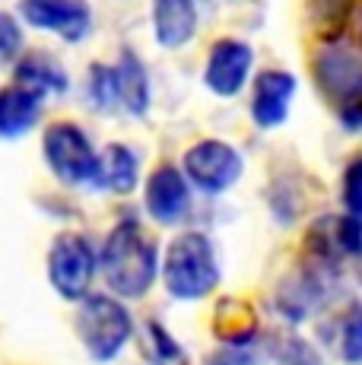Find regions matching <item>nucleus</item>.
<instances>
[{
  "label": "nucleus",
  "mask_w": 362,
  "mask_h": 365,
  "mask_svg": "<svg viewBox=\"0 0 362 365\" xmlns=\"http://www.w3.org/2000/svg\"><path fill=\"white\" fill-rule=\"evenodd\" d=\"M108 289L121 299H140L159 273V251L137 220H121L105 238L102 257H95Z\"/></svg>",
  "instance_id": "1"
},
{
  "label": "nucleus",
  "mask_w": 362,
  "mask_h": 365,
  "mask_svg": "<svg viewBox=\"0 0 362 365\" xmlns=\"http://www.w3.org/2000/svg\"><path fill=\"white\" fill-rule=\"evenodd\" d=\"M162 283L172 299L197 302L210 296L219 283V264L204 232H181L169 245L162 261Z\"/></svg>",
  "instance_id": "2"
},
{
  "label": "nucleus",
  "mask_w": 362,
  "mask_h": 365,
  "mask_svg": "<svg viewBox=\"0 0 362 365\" xmlns=\"http://www.w3.org/2000/svg\"><path fill=\"white\" fill-rule=\"evenodd\" d=\"M134 334V321H130L128 308L118 299L108 296H83L80 312H76V336H80L83 349L93 356L95 362L115 359L124 349V343Z\"/></svg>",
  "instance_id": "3"
},
{
  "label": "nucleus",
  "mask_w": 362,
  "mask_h": 365,
  "mask_svg": "<svg viewBox=\"0 0 362 365\" xmlns=\"http://www.w3.org/2000/svg\"><path fill=\"white\" fill-rule=\"evenodd\" d=\"M45 163L64 185H89L95 172V150L89 143L86 130L73 121H54L41 137Z\"/></svg>",
  "instance_id": "4"
},
{
  "label": "nucleus",
  "mask_w": 362,
  "mask_h": 365,
  "mask_svg": "<svg viewBox=\"0 0 362 365\" xmlns=\"http://www.w3.org/2000/svg\"><path fill=\"white\" fill-rule=\"evenodd\" d=\"M95 277V251L86 235L61 232L48 251V279L61 299L80 302L89 292Z\"/></svg>",
  "instance_id": "5"
},
{
  "label": "nucleus",
  "mask_w": 362,
  "mask_h": 365,
  "mask_svg": "<svg viewBox=\"0 0 362 365\" xmlns=\"http://www.w3.org/2000/svg\"><path fill=\"white\" fill-rule=\"evenodd\" d=\"M185 178L204 194H222L242 178L245 159L226 140H197L181 159Z\"/></svg>",
  "instance_id": "6"
},
{
  "label": "nucleus",
  "mask_w": 362,
  "mask_h": 365,
  "mask_svg": "<svg viewBox=\"0 0 362 365\" xmlns=\"http://www.w3.org/2000/svg\"><path fill=\"white\" fill-rule=\"evenodd\" d=\"M19 16L32 29L51 32L58 38L83 41L93 29V6L89 0H19Z\"/></svg>",
  "instance_id": "7"
},
{
  "label": "nucleus",
  "mask_w": 362,
  "mask_h": 365,
  "mask_svg": "<svg viewBox=\"0 0 362 365\" xmlns=\"http://www.w3.org/2000/svg\"><path fill=\"white\" fill-rule=\"evenodd\" d=\"M254 51L242 38H217L207 54L204 86L219 99H235L252 76Z\"/></svg>",
  "instance_id": "8"
},
{
  "label": "nucleus",
  "mask_w": 362,
  "mask_h": 365,
  "mask_svg": "<svg viewBox=\"0 0 362 365\" xmlns=\"http://www.w3.org/2000/svg\"><path fill=\"white\" fill-rule=\"evenodd\" d=\"M315 73L318 83L327 96L346 102H359V86H362V61L359 51L346 41H324L321 51L315 54Z\"/></svg>",
  "instance_id": "9"
},
{
  "label": "nucleus",
  "mask_w": 362,
  "mask_h": 365,
  "mask_svg": "<svg viewBox=\"0 0 362 365\" xmlns=\"http://www.w3.org/2000/svg\"><path fill=\"white\" fill-rule=\"evenodd\" d=\"M146 213L159 222V226H175L181 216L191 207V187H187V178L178 172L175 165H156L152 175L146 178Z\"/></svg>",
  "instance_id": "10"
},
{
  "label": "nucleus",
  "mask_w": 362,
  "mask_h": 365,
  "mask_svg": "<svg viewBox=\"0 0 362 365\" xmlns=\"http://www.w3.org/2000/svg\"><path fill=\"white\" fill-rule=\"evenodd\" d=\"M299 80L289 70H261L252 86V118L257 128H280L289 118V105Z\"/></svg>",
  "instance_id": "11"
},
{
  "label": "nucleus",
  "mask_w": 362,
  "mask_h": 365,
  "mask_svg": "<svg viewBox=\"0 0 362 365\" xmlns=\"http://www.w3.org/2000/svg\"><path fill=\"white\" fill-rule=\"evenodd\" d=\"M197 4L194 0H152V35L162 48L175 51L197 35Z\"/></svg>",
  "instance_id": "12"
},
{
  "label": "nucleus",
  "mask_w": 362,
  "mask_h": 365,
  "mask_svg": "<svg viewBox=\"0 0 362 365\" xmlns=\"http://www.w3.org/2000/svg\"><path fill=\"white\" fill-rule=\"evenodd\" d=\"M41 105L45 96L19 83L0 89V140H16L29 133L41 118Z\"/></svg>",
  "instance_id": "13"
},
{
  "label": "nucleus",
  "mask_w": 362,
  "mask_h": 365,
  "mask_svg": "<svg viewBox=\"0 0 362 365\" xmlns=\"http://www.w3.org/2000/svg\"><path fill=\"white\" fill-rule=\"evenodd\" d=\"M89 185L102 191L130 194L137 187V156L124 143H108L102 153H95V172Z\"/></svg>",
  "instance_id": "14"
},
{
  "label": "nucleus",
  "mask_w": 362,
  "mask_h": 365,
  "mask_svg": "<svg viewBox=\"0 0 362 365\" xmlns=\"http://www.w3.org/2000/svg\"><path fill=\"white\" fill-rule=\"evenodd\" d=\"M115 67V83H118V108L128 115L140 118L150 108V73H146L143 61L134 51H121Z\"/></svg>",
  "instance_id": "15"
},
{
  "label": "nucleus",
  "mask_w": 362,
  "mask_h": 365,
  "mask_svg": "<svg viewBox=\"0 0 362 365\" xmlns=\"http://www.w3.org/2000/svg\"><path fill=\"white\" fill-rule=\"evenodd\" d=\"M16 83L26 89H36L41 96H64L71 89V76L61 61H54L45 51L26 54L16 64Z\"/></svg>",
  "instance_id": "16"
},
{
  "label": "nucleus",
  "mask_w": 362,
  "mask_h": 365,
  "mask_svg": "<svg viewBox=\"0 0 362 365\" xmlns=\"http://www.w3.org/2000/svg\"><path fill=\"white\" fill-rule=\"evenodd\" d=\"M213 334L219 336L222 343H252L257 334V314L254 308L248 305L245 299L226 296L219 299L217 312H213Z\"/></svg>",
  "instance_id": "17"
},
{
  "label": "nucleus",
  "mask_w": 362,
  "mask_h": 365,
  "mask_svg": "<svg viewBox=\"0 0 362 365\" xmlns=\"http://www.w3.org/2000/svg\"><path fill=\"white\" fill-rule=\"evenodd\" d=\"M356 13V0H309V23L321 41H337Z\"/></svg>",
  "instance_id": "18"
},
{
  "label": "nucleus",
  "mask_w": 362,
  "mask_h": 365,
  "mask_svg": "<svg viewBox=\"0 0 362 365\" xmlns=\"http://www.w3.org/2000/svg\"><path fill=\"white\" fill-rule=\"evenodd\" d=\"M146 349H150V359L156 365H191L187 353L178 346V340L159 321L146 324Z\"/></svg>",
  "instance_id": "19"
},
{
  "label": "nucleus",
  "mask_w": 362,
  "mask_h": 365,
  "mask_svg": "<svg viewBox=\"0 0 362 365\" xmlns=\"http://www.w3.org/2000/svg\"><path fill=\"white\" fill-rule=\"evenodd\" d=\"M89 102L99 111H118V83L111 64H93L89 70Z\"/></svg>",
  "instance_id": "20"
},
{
  "label": "nucleus",
  "mask_w": 362,
  "mask_h": 365,
  "mask_svg": "<svg viewBox=\"0 0 362 365\" xmlns=\"http://www.w3.org/2000/svg\"><path fill=\"white\" fill-rule=\"evenodd\" d=\"M359 324H362V312L359 305H350L340 321V356L350 365H356L362 359V340H359Z\"/></svg>",
  "instance_id": "21"
},
{
  "label": "nucleus",
  "mask_w": 362,
  "mask_h": 365,
  "mask_svg": "<svg viewBox=\"0 0 362 365\" xmlns=\"http://www.w3.org/2000/svg\"><path fill=\"white\" fill-rule=\"evenodd\" d=\"M280 365H324L318 349L302 336H286L280 343Z\"/></svg>",
  "instance_id": "22"
},
{
  "label": "nucleus",
  "mask_w": 362,
  "mask_h": 365,
  "mask_svg": "<svg viewBox=\"0 0 362 365\" xmlns=\"http://www.w3.org/2000/svg\"><path fill=\"white\" fill-rule=\"evenodd\" d=\"M26 38H23V26L10 16L6 10H0V61H13L19 58Z\"/></svg>",
  "instance_id": "23"
},
{
  "label": "nucleus",
  "mask_w": 362,
  "mask_h": 365,
  "mask_svg": "<svg viewBox=\"0 0 362 365\" xmlns=\"http://www.w3.org/2000/svg\"><path fill=\"white\" fill-rule=\"evenodd\" d=\"M359 178H362V163L359 159H353V163L346 165V175H343V203H346V213L350 216H359V210H362Z\"/></svg>",
  "instance_id": "24"
},
{
  "label": "nucleus",
  "mask_w": 362,
  "mask_h": 365,
  "mask_svg": "<svg viewBox=\"0 0 362 365\" xmlns=\"http://www.w3.org/2000/svg\"><path fill=\"white\" fill-rule=\"evenodd\" d=\"M257 362V353L252 343H226V349H219V353H213L207 365H254Z\"/></svg>",
  "instance_id": "25"
}]
</instances>
